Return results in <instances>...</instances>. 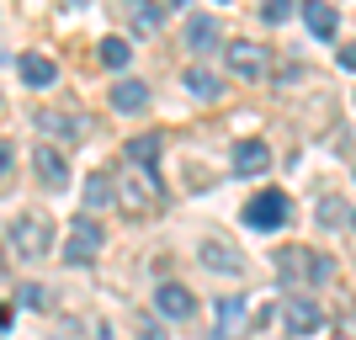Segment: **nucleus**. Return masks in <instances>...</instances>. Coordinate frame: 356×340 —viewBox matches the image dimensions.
<instances>
[{"label":"nucleus","mask_w":356,"mask_h":340,"mask_svg":"<svg viewBox=\"0 0 356 340\" xmlns=\"http://www.w3.org/2000/svg\"><path fill=\"white\" fill-rule=\"evenodd\" d=\"M314 218H319V229H341L346 223V202L341 197H319V213H314Z\"/></svg>","instance_id":"nucleus-22"},{"label":"nucleus","mask_w":356,"mask_h":340,"mask_svg":"<svg viewBox=\"0 0 356 340\" xmlns=\"http://www.w3.org/2000/svg\"><path fill=\"white\" fill-rule=\"evenodd\" d=\"M351 223H356V218H351Z\"/></svg>","instance_id":"nucleus-30"},{"label":"nucleus","mask_w":356,"mask_h":340,"mask_svg":"<svg viewBox=\"0 0 356 340\" xmlns=\"http://www.w3.org/2000/svg\"><path fill=\"white\" fill-rule=\"evenodd\" d=\"M330 271H335V266H330L325 255L303 250V245H287V250H277V277H282V282H325Z\"/></svg>","instance_id":"nucleus-5"},{"label":"nucleus","mask_w":356,"mask_h":340,"mask_svg":"<svg viewBox=\"0 0 356 340\" xmlns=\"http://www.w3.org/2000/svg\"><path fill=\"white\" fill-rule=\"evenodd\" d=\"M181 86H186V96H197V102H218L223 86H218V74L213 70H186L181 74Z\"/></svg>","instance_id":"nucleus-16"},{"label":"nucleus","mask_w":356,"mask_h":340,"mask_svg":"<svg viewBox=\"0 0 356 340\" xmlns=\"http://www.w3.org/2000/svg\"><path fill=\"white\" fill-rule=\"evenodd\" d=\"M186 48H192V54L218 48V22H213V16H186Z\"/></svg>","instance_id":"nucleus-14"},{"label":"nucleus","mask_w":356,"mask_h":340,"mask_svg":"<svg viewBox=\"0 0 356 340\" xmlns=\"http://www.w3.org/2000/svg\"><path fill=\"white\" fill-rule=\"evenodd\" d=\"M122 11H128V22H134L138 32H149V38L165 27V11H160V6H144V0H122Z\"/></svg>","instance_id":"nucleus-19"},{"label":"nucleus","mask_w":356,"mask_h":340,"mask_svg":"<svg viewBox=\"0 0 356 340\" xmlns=\"http://www.w3.org/2000/svg\"><path fill=\"white\" fill-rule=\"evenodd\" d=\"M64 6H86V0H64Z\"/></svg>","instance_id":"nucleus-28"},{"label":"nucleus","mask_w":356,"mask_h":340,"mask_svg":"<svg viewBox=\"0 0 356 340\" xmlns=\"http://www.w3.org/2000/svg\"><path fill=\"white\" fill-rule=\"evenodd\" d=\"M170 6H192V0H170Z\"/></svg>","instance_id":"nucleus-29"},{"label":"nucleus","mask_w":356,"mask_h":340,"mask_svg":"<svg viewBox=\"0 0 356 340\" xmlns=\"http://www.w3.org/2000/svg\"><path fill=\"white\" fill-rule=\"evenodd\" d=\"M118 207H128V213H149V202H160V181H154V170H144V165H128L118 181Z\"/></svg>","instance_id":"nucleus-2"},{"label":"nucleus","mask_w":356,"mask_h":340,"mask_svg":"<svg viewBox=\"0 0 356 340\" xmlns=\"http://www.w3.org/2000/svg\"><path fill=\"white\" fill-rule=\"evenodd\" d=\"M96 59H102L106 70H122V64L134 59V48L122 43V38H102V48H96Z\"/></svg>","instance_id":"nucleus-21"},{"label":"nucleus","mask_w":356,"mask_h":340,"mask_svg":"<svg viewBox=\"0 0 356 340\" xmlns=\"http://www.w3.org/2000/svg\"><path fill=\"white\" fill-rule=\"evenodd\" d=\"M32 170H38L43 186H64V181H70V165H64V154L54 144H38V149H32Z\"/></svg>","instance_id":"nucleus-10"},{"label":"nucleus","mask_w":356,"mask_h":340,"mask_svg":"<svg viewBox=\"0 0 356 340\" xmlns=\"http://www.w3.org/2000/svg\"><path fill=\"white\" fill-rule=\"evenodd\" d=\"M282 319L293 335H314V330H325V309L314 303V298H287L282 303Z\"/></svg>","instance_id":"nucleus-7"},{"label":"nucleus","mask_w":356,"mask_h":340,"mask_svg":"<svg viewBox=\"0 0 356 340\" xmlns=\"http://www.w3.org/2000/svg\"><path fill=\"white\" fill-rule=\"evenodd\" d=\"M154 160H160V133H138V138H128V165H144V170H154Z\"/></svg>","instance_id":"nucleus-20"},{"label":"nucleus","mask_w":356,"mask_h":340,"mask_svg":"<svg viewBox=\"0 0 356 340\" xmlns=\"http://www.w3.org/2000/svg\"><path fill=\"white\" fill-rule=\"evenodd\" d=\"M229 165H234V176H261L271 165V149L261 144V138H239V144L229 149Z\"/></svg>","instance_id":"nucleus-8"},{"label":"nucleus","mask_w":356,"mask_h":340,"mask_svg":"<svg viewBox=\"0 0 356 340\" xmlns=\"http://www.w3.org/2000/svg\"><path fill=\"white\" fill-rule=\"evenodd\" d=\"M16 298H22L27 309H48V293H43V287H38V282H27V287H22V293H16Z\"/></svg>","instance_id":"nucleus-24"},{"label":"nucleus","mask_w":356,"mask_h":340,"mask_svg":"<svg viewBox=\"0 0 356 340\" xmlns=\"http://www.w3.org/2000/svg\"><path fill=\"white\" fill-rule=\"evenodd\" d=\"M11 250L22 255V261H48V255H54V218L38 213V207H27V213L11 223Z\"/></svg>","instance_id":"nucleus-1"},{"label":"nucleus","mask_w":356,"mask_h":340,"mask_svg":"<svg viewBox=\"0 0 356 340\" xmlns=\"http://www.w3.org/2000/svg\"><path fill=\"white\" fill-rule=\"evenodd\" d=\"M112 106H118V112H144L149 106V86L144 80H118V86H112Z\"/></svg>","instance_id":"nucleus-15"},{"label":"nucleus","mask_w":356,"mask_h":340,"mask_svg":"<svg viewBox=\"0 0 356 340\" xmlns=\"http://www.w3.org/2000/svg\"><path fill=\"white\" fill-rule=\"evenodd\" d=\"M293 11H298L293 0H266V6H261V16H266V22H277V27H282V22H287Z\"/></svg>","instance_id":"nucleus-23"},{"label":"nucleus","mask_w":356,"mask_h":340,"mask_svg":"<svg viewBox=\"0 0 356 340\" xmlns=\"http://www.w3.org/2000/svg\"><path fill=\"white\" fill-rule=\"evenodd\" d=\"M11 165H16V149L0 138V186H6V176H11Z\"/></svg>","instance_id":"nucleus-25"},{"label":"nucleus","mask_w":356,"mask_h":340,"mask_svg":"<svg viewBox=\"0 0 356 340\" xmlns=\"http://www.w3.org/2000/svg\"><path fill=\"white\" fill-rule=\"evenodd\" d=\"M102 245H106V234H102V223H96V213H80L70 223V234H64V261L70 266H90L102 255Z\"/></svg>","instance_id":"nucleus-3"},{"label":"nucleus","mask_w":356,"mask_h":340,"mask_svg":"<svg viewBox=\"0 0 356 340\" xmlns=\"http://www.w3.org/2000/svg\"><path fill=\"white\" fill-rule=\"evenodd\" d=\"M223 59H229V70H234L239 80H266L271 74V54L261 43H245V38H234V43L223 48Z\"/></svg>","instance_id":"nucleus-6"},{"label":"nucleus","mask_w":356,"mask_h":340,"mask_svg":"<svg viewBox=\"0 0 356 340\" xmlns=\"http://www.w3.org/2000/svg\"><path fill=\"white\" fill-rule=\"evenodd\" d=\"M303 22H309L314 38H335V27H341V16H335L330 0H303Z\"/></svg>","instance_id":"nucleus-13"},{"label":"nucleus","mask_w":356,"mask_h":340,"mask_svg":"<svg viewBox=\"0 0 356 340\" xmlns=\"http://www.w3.org/2000/svg\"><path fill=\"white\" fill-rule=\"evenodd\" d=\"M239 330H245V298H218V330H213V340H239Z\"/></svg>","instance_id":"nucleus-12"},{"label":"nucleus","mask_w":356,"mask_h":340,"mask_svg":"<svg viewBox=\"0 0 356 340\" xmlns=\"http://www.w3.org/2000/svg\"><path fill=\"white\" fill-rule=\"evenodd\" d=\"M16 70H22V80H27V86H54V80H59V70H54V59H43V54H22V64H16Z\"/></svg>","instance_id":"nucleus-17"},{"label":"nucleus","mask_w":356,"mask_h":340,"mask_svg":"<svg viewBox=\"0 0 356 340\" xmlns=\"http://www.w3.org/2000/svg\"><path fill=\"white\" fill-rule=\"evenodd\" d=\"M138 340H170V335H165L160 325H144V335H138Z\"/></svg>","instance_id":"nucleus-26"},{"label":"nucleus","mask_w":356,"mask_h":340,"mask_svg":"<svg viewBox=\"0 0 356 340\" xmlns=\"http://www.w3.org/2000/svg\"><path fill=\"white\" fill-rule=\"evenodd\" d=\"M202 266H208L213 277H239L245 261H239L234 245H223V239H202Z\"/></svg>","instance_id":"nucleus-9"},{"label":"nucleus","mask_w":356,"mask_h":340,"mask_svg":"<svg viewBox=\"0 0 356 340\" xmlns=\"http://www.w3.org/2000/svg\"><path fill=\"white\" fill-rule=\"evenodd\" d=\"M341 64H346V70H356V48H341Z\"/></svg>","instance_id":"nucleus-27"},{"label":"nucleus","mask_w":356,"mask_h":340,"mask_svg":"<svg viewBox=\"0 0 356 340\" xmlns=\"http://www.w3.org/2000/svg\"><path fill=\"white\" fill-rule=\"evenodd\" d=\"M102 207H118V186L106 181V170H96L86 181V213H102Z\"/></svg>","instance_id":"nucleus-18"},{"label":"nucleus","mask_w":356,"mask_h":340,"mask_svg":"<svg viewBox=\"0 0 356 340\" xmlns=\"http://www.w3.org/2000/svg\"><path fill=\"white\" fill-rule=\"evenodd\" d=\"M287 218H293V202H287V192H277V186H266V192H255L250 202H245V223L261 229V234L282 229Z\"/></svg>","instance_id":"nucleus-4"},{"label":"nucleus","mask_w":356,"mask_h":340,"mask_svg":"<svg viewBox=\"0 0 356 340\" xmlns=\"http://www.w3.org/2000/svg\"><path fill=\"white\" fill-rule=\"evenodd\" d=\"M154 309L165 319H192V293L181 287V282H160V293H154Z\"/></svg>","instance_id":"nucleus-11"}]
</instances>
